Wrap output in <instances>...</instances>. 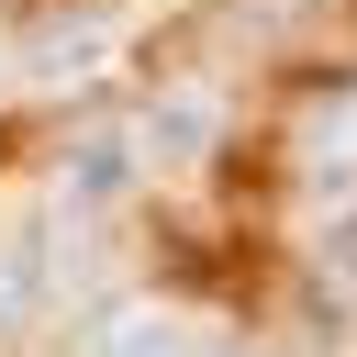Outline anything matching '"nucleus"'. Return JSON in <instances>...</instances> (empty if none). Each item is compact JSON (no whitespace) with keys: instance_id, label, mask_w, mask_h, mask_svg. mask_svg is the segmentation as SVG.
Masks as SVG:
<instances>
[{"instance_id":"nucleus-3","label":"nucleus","mask_w":357,"mask_h":357,"mask_svg":"<svg viewBox=\"0 0 357 357\" xmlns=\"http://www.w3.org/2000/svg\"><path fill=\"white\" fill-rule=\"evenodd\" d=\"M312 290H324V312H346L357 324V178L324 201V223H312Z\"/></svg>"},{"instance_id":"nucleus-6","label":"nucleus","mask_w":357,"mask_h":357,"mask_svg":"<svg viewBox=\"0 0 357 357\" xmlns=\"http://www.w3.org/2000/svg\"><path fill=\"white\" fill-rule=\"evenodd\" d=\"M145 145H156V156H201V145H212V100H156V112H145Z\"/></svg>"},{"instance_id":"nucleus-2","label":"nucleus","mask_w":357,"mask_h":357,"mask_svg":"<svg viewBox=\"0 0 357 357\" xmlns=\"http://www.w3.org/2000/svg\"><path fill=\"white\" fill-rule=\"evenodd\" d=\"M134 145H145V134H123V123H112V134H89V145L67 156V178H56V201H67L78 223H89V212H112V201L134 190Z\"/></svg>"},{"instance_id":"nucleus-4","label":"nucleus","mask_w":357,"mask_h":357,"mask_svg":"<svg viewBox=\"0 0 357 357\" xmlns=\"http://www.w3.org/2000/svg\"><path fill=\"white\" fill-rule=\"evenodd\" d=\"M45 279H56V257H45L33 234H11V245H0V335H22V324L45 312Z\"/></svg>"},{"instance_id":"nucleus-7","label":"nucleus","mask_w":357,"mask_h":357,"mask_svg":"<svg viewBox=\"0 0 357 357\" xmlns=\"http://www.w3.org/2000/svg\"><path fill=\"white\" fill-rule=\"evenodd\" d=\"M100 56V22H45L33 33V67H89Z\"/></svg>"},{"instance_id":"nucleus-5","label":"nucleus","mask_w":357,"mask_h":357,"mask_svg":"<svg viewBox=\"0 0 357 357\" xmlns=\"http://www.w3.org/2000/svg\"><path fill=\"white\" fill-rule=\"evenodd\" d=\"M301 156H312L324 178H357V89H335V100L301 112Z\"/></svg>"},{"instance_id":"nucleus-1","label":"nucleus","mask_w":357,"mask_h":357,"mask_svg":"<svg viewBox=\"0 0 357 357\" xmlns=\"http://www.w3.org/2000/svg\"><path fill=\"white\" fill-rule=\"evenodd\" d=\"M89 357H212V335L178 312V301H112L89 324Z\"/></svg>"}]
</instances>
